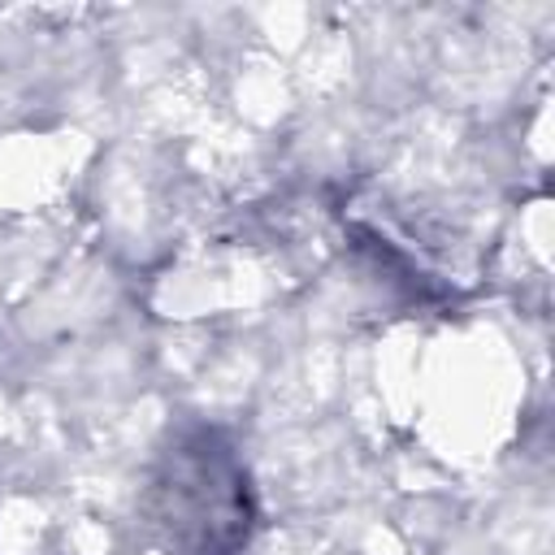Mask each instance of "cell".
Returning <instances> with one entry per match:
<instances>
[{"label": "cell", "instance_id": "6da1fadb", "mask_svg": "<svg viewBox=\"0 0 555 555\" xmlns=\"http://www.w3.org/2000/svg\"><path fill=\"white\" fill-rule=\"evenodd\" d=\"M152 525L165 555H243L251 486L225 434L186 425L160 447L152 468Z\"/></svg>", "mask_w": 555, "mask_h": 555}]
</instances>
